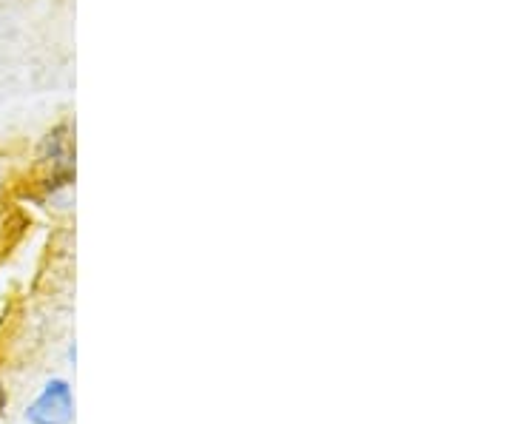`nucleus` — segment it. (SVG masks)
Returning <instances> with one entry per match:
<instances>
[{"mask_svg":"<svg viewBox=\"0 0 512 424\" xmlns=\"http://www.w3.org/2000/svg\"><path fill=\"white\" fill-rule=\"evenodd\" d=\"M23 419L29 424H72L74 422V393L66 379L46 382L37 399L26 407Z\"/></svg>","mask_w":512,"mask_h":424,"instance_id":"obj_2","label":"nucleus"},{"mask_svg":"<svg viewBox=\"0 0 512 424\" xmlns=\"http://www.w3.org/2000/svg\"><path fill=\"white\" fill-rule=\"evenodd\" d=\"M6 407H9V393H6V388L0 385V416L6 413Z\"/></svg>","mask_w":512,"mask_h":424,"instance_id":"obj_3","label":"nucleus"},{"mask_svg":"<svg viewBox=\"0 0 512 424\" xmlns=\"http://www.w3.org/2000/svg\"><path fill=\"white\" fill-rule=\"evenodd\" d=\"M37 157L52 168V174L46 177V191H57L74 183V131L72 123H60L52 131L43 134Z\"/></svg>","mask_w":512,"mask_h":424,"instance_id":"obj_1","label":"nucleus"}]
</instances>
